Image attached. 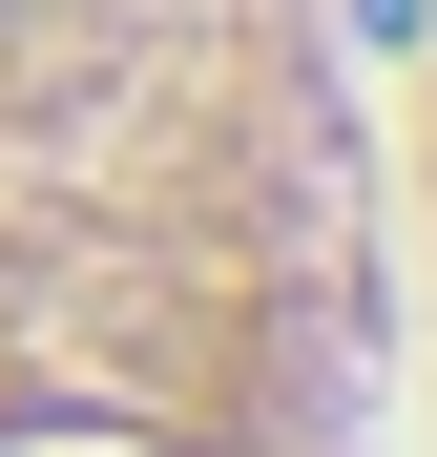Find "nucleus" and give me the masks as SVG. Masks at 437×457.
Wrapping results in <instances>:
<instances>
[{
  "label": "nucleus",
  "instance_id": "f03ea898",
  "mask_svg": "<svg viewBox=\"0 0 437 457\" xmlns=\"http://www.w3.org/2000/svg\"><path fill=\"white\" fill-rule=\"evenodd\" d=\"M375 84V333H396V457H437V0H396Z\"/></svg>",
  "mask_w": 437,
  "mask_h": 457
},
{
  "label": "nucleus",
  "instance_id": "f257e3e1",
  "mask_svg": "<svg viewBox=\"0 0 437 457\" xmlns=\"http://www.w3.org/2000/svg\"><path fill=\"white\" fill-rule=\"evenodd\" d=\"M0 457H396L333 0H0Z\"/></svg>",
  "mask_w": 437,
  "mask_h": 457
}]
</instances>
